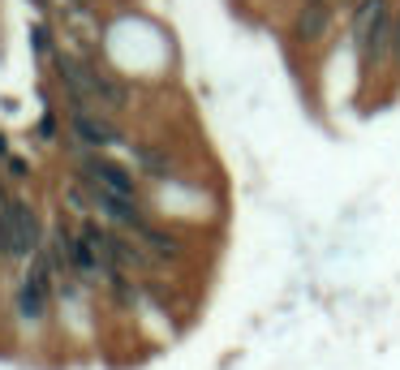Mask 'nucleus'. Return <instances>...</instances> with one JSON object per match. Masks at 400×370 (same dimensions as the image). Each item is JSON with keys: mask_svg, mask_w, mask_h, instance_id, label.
Listing matches in <instances>:
<instances>
[{"mask_svg": "<svg viewBox=\"0 0 400 370\" xmlns=\"http://www.w3.org/2000/svg\"><path fill=\"white\" fill-rule=\"evenodd\" d=\"M39 250V215L26 203H0V254L26 259Z\"/></svg>", "mask_w": 400, "mask_h": 370, "instance_id": "obj_1", "label": "nucleus"}, {"mask_svg": "<svg viewBox=\"0 0 400 370\" xmlns=\"http://www.w3.org/2000/svg\"><path fill=\"white\" fill-rule=\"evenodd\" d=\"M387 26H392V17H387L383 0H362L357 13H353V47L366 65L387 47Z\"/></svg>", "mask_w": 400, "mask_h": 370, "instance_id": "obj_2", "label": "nucleus"}, {"mask_svg": "<svg viewBox=\"0 0 400 370\" xmlns=\"http://www.w3.org/2000/svg\"><path fill=\"white\" fill-rule=\"evenodd\" d=\"M82 172H86V185L116 190V194H130V199H134V177H130V172H125L121 164H108V160L82 155Z\"/></svg>", "mask_w": 400, "mask_h": 370, "instance_id": "obj_3", "label": "nucleus"}, {"mask_svg": "<svg viewBox=\"0 0 400 370\" xmlns=\"http://www.w3.org/2000/svg\"><path fill=\"white\" fill-rule=\"evenodd\" d=\"M73 138H78L82 146H112L121 134L108 125V121H99L91 112H78V116H73Z\"/></svg>", "mask_w": 400, "mask_h": 370, "instance_id": "obj_4", "label": "nucleus"}, {"mask_svg": "<svg viewBox=\"0 0 400 370\" xmlns=\"http://www.w3.org/2000/svg\"><path fill=\"white\" fill-rule=\"evenodd\" d=\"M47 298H52V293H43L35 280H22V284L13 288V306H17V314L26 318V323H39V318H43Z\"/></svg>", "mask_w": 400, "mask_h": 370, "instance_id": "obj_5", "label": "nucleus"}, {"mask_svg": "<svg viewBox=\"0 0 400 370\" xmlns=\"http://www.w3.org/2000/svg\"><path fill=\"white\" fill-rule=\"evenodd\" d=\"M328 22H332L328 5H323V0H310V5L302 9V17H297V39H302V43L323 39V35H328Z\"/></svg>", "mask_w": 400, "mask_h": 370, "instance_id": "obj_6", "label": "nucleus"}, {"mask_svg": "<svg viewBox=\"0 0 400 370\" xmlns=\"http://www.w3.org/2000/svg\"><path fill=\"white\" fill-rule=\"evenodd\" d=\"M138 237H142V245H146V254H155V259H164V263H177V259H181V241L172 237V233L151 229V224H138Z\"/></svg>", "mask_w": 400, "mask_h": 370, "instance_id": "obj_7", "label": "nucleus"}, {"mask_svg": "<svg viewBox=\"0 0 400 370\" xmlns=\"http://www.w3.org/2000/svg\"><path fill=\"white\" fill-rule=\"evenodd\" d=\"M138 160H142V168L151 172V177H172V164L160 151H138Z\"/></svg>", "mask_w": 400, "mask_h": 370, "instance_id": "obj_8", "label": "nucleus"}, {"mask_svg": "<svg viewBox=\"0 0 400 370\" xmlns=\"http://www.w3.org/2000/svg\"><path fill=\"white\" fill-rule=\"evenodd\" d=\"M387 52L400 65V17H392V26H387Z\"/></svg>", "mask_w": 400, "mask_h": 370, "instance_id": "obj_9", "label": "nucleus"}, {"mask_svg": "<svg viewBox=\"0 0 400 370\" xmlns=\"http://www.w3.org/2000/svg\"><path fill=\"white\" fill-rule=\"evenodd\" d=\"M31 35H35V52H39V56H43V52L52 56V39H47V31H43V26H35Z\"/></svg>", "mask_w": 400, "mask_h": 370, "instance_id": "obj_10", "label": "nucleus"}, {"mask_svg": "<svg viewBox=\"0 0 400 370\" xmlns=\"http://www.w3.org/2000/svg\"><path fill=\"white\" fill-rule=\"evenodd\" d=\"M52 134H56V121H52V116H43V121H39V142H47Z\"/></svg>", "mask_w": 400, "mask_h": 370, "instance_id": "obj_11", "label": "nucleus"}, {"mask_svg": "<svg viewBox=\"0 0 400 370\" xmlns=\"http://www.w3.org/2000/svg\"><path fill=\"white\" fill-rule=\"evenodd\" d=\"M9 172H13V177H26V164H22V160H13V155H9Z\"/></svg>", "mask_w": 400, "mask_h": 370, "instance_id": "obj_12", "label": "nucleus"}, {"mask_svg": "<svg viewBox=\"0 0 400 370\" xmlns=\"http://www.w3.org/2000/svg\"><path fill=\"white\" fill-rule=\"evenodd\" d=\"M0 203H5V199H0Z\"/></svg>", "mask_w": 400, "mask_h": 370, "instance_id": "obj_13", "label": "nucleus"}]
</instances>
